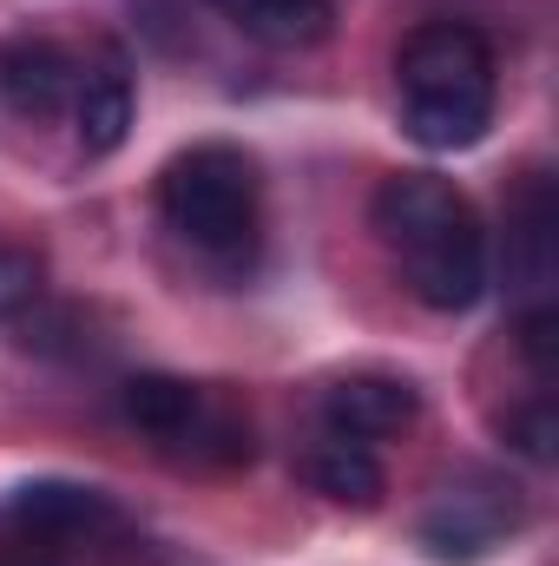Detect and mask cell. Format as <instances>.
<instances>
[{"label": "cell", "instance_id": "6da1fadb", "mask_svg": "<svg viewBox=\"0 0 559 566\" xmlns=\"http://www.w3.org/2000/svg\"><path fill=\"white\" fill-rule=\"evenodd\" d=\"M369 218H376V238L395 258L402 283L415 290V303L461 316L487 296V231L454 178L395 171V178H382Z\"/></svg>", "mask_w": 559, "mask_h": 566}, {"label": "cell", "instance_id": "7a4b0ae2", "mask_svg": "<svg viewBox=\"0 0 559 566\" xmlns=\"http://www.w3.org/2000/svg\"><path fill=\"white\" fill-rule=\"evenodd\" d=\"M395 106H402V133L421 151L481 145L487 126H494V106H500L494 46L474 27H454V20L415 27L395 53Z\"/></svg>", "mask_w": 559, "mask_h": 566}, {"label": "cell", "instance_id": "3957f363", "mask_svg": "<svg viewBox=\"0 0 559 566\" xmlns=\"http://www.w3.org/2000/svg\"><path fill=\"white\" fill-rule=\"evenodd\" d=\"M257 211H264V185H257V158L244 145L204 139L158 171V218L204 264H224V271L251 264Z\"/></svg>", "mask_w": 559, "mask_h": 566}, {"label": "cell", "instance_id": "277c9868", "mask_svg": "<svg viewBox=\"0 0 559 566\" xmlns=\"http://www.w3.org/2000/svg\"><path fill=\"white\" fill-rule=\"evenodd\" d=\"M119 409H126V422L139 434H151L184 468H238L257 448L251 441V416L231 396H218L204 382H184V376H165V369L133 376Z\"/></svg>", "mask_w": 559, "mask_h": 566}, {"label": "cell", "instance_id": "5b68a950", "mask_svg": "<svg viewBox=\"0 0 559 566\" xmlns=\"http://www.w3.org/2000/svg\"><path fill=\"white\" fill-rule=\"evenodd\" d=\"M520 527H527L520 488L474 468V474H461V481H447L434 494V507L421 514V547L441 566H474V560H487L507 534H520Z\"/></svg>", "mask_w": 559, "mask_h": 566}, {"label": "cell", "instance_id": "8992f818", "mask_svg": "<svg viewBox=\"0 0 559 566\" xmlns=\"http://www.w3.org/2000/svg\"><path fill=\"white\" fill-rule=\"evenodd\" d=\"M421 416V396L415 382L402 376H382V369H356V376H336L316 402V422L336 428V434H356V441H389L402 428H415Z\"/></svg>", "mask_w": 559, "mask_h": 566}, {"label": "cell", "instance_id": "52a82bcc", "mask_svg": "<svg viewBox=\"0 0 559 566\" xmlns=\"http://www.w3.org/2000/svg\"><path fill=\"white\" fill-rule=\"evenodd\" d=\"M73 86H80V60L60 40L20 33L0 46V99L20 119H60L73 106Z\"/></svg>", "mask_w": 559, "mask_h": 566}, {"label": "cell", "instance_id": "ba28073f", "mask_svg": "<svg viewBox=\"0 0 559 566\" xmlns=\"http://www.w3.org/2000/svg\"><path fill=\"white\" fill-rule=\"evenodd\" d=\"M303 474H309V488H316L323 501H336V507L369 514V507L382 501V461H376V448L356 441V434H336V428H323V422L303 441Z\"/></svg>", "mask_w": 559, "mask_h": 566}, {"label": "cell", "instance_id": "9c48e42d", "mask_svg": "<svg viewBox=\"0 0 559 566\" xmlns=\"http://www.w3.org/2000/svg\"><path fill=\"white\" fill-rule=\"evenodd\" d=\"M7 514L33 534V541H73V534H93V527H113V501L86 481H27L7 494Z\"/></svg>", "mask_w": 559, "mask_h": 566}, {"label": "cell", "instance_id": "30bf717a", "mask_svg": "<svg viewBox=\"0 0 559 566\" xmlns=\"http://www.w3.org/2000/svg\"><path fill=\"white\" fill-rule=\"evenodd\" d=\"M73 139L86 158H113L126 133H133V80L119 60H99V66H80V86H73Z\"/></svg>", "mask_w": 559, "mask_h": 566}, {"label": "cell", "instance_id": "8fae6325", "mask_svg": "<svg viewBox=\"0 0 559 566\" xmlns=\"http://www.w3.org/2000/svg\"><path fill=\"white\" fill-rule=\"evenodd\" d=\"M238 33H251L257 46H277V53H303V46H323L336 33V0H211Z\"/></svg>", "mask_w": 559, "mask_h": 566}, {"label": "cell", "instance_id": "7c38bea8", "mask_svg": "<svg viewBox=\"0 0 559 566\" xmlns=\"http://www.w3.org/2000/svg\"><path fill=\"white\" fill-rule=\"evenodd\" d=\"M553 434H559V428H553V396H547V389H540L514 422H507V441H514L527 461H553Z\"/></svg>", "mask_w": 559, "mask_h": 566}, {"label": "cell", "instance_id": "4fadbf2b", "mask_svg": "<svg viewBox=\"0 0 559 566\" xmlns=\"http://www.w3.org/2000/svg\"><path fill=\"white\" fill-rule=\"evenodd\" d=\"M33 296H40V258L0 244V316H20Z\"/></svg>", "mask_w": 559, "mask_h": 566}, {"label": "cell", "instance_id": "5bb4252c", "mask_svg": "<svg viewBox=\"0 0 559 566\" xmlns=\"http://www.w3.org/2000/svg\"><path fill=\"white\" fill-rule=\"evenodd\" d=\"M0 566H60V560H53L46 547H33V541H27V547H7V554H0Z\"/></svg>", "mask_w": 559, "mask_h": 566}]
</instances>
